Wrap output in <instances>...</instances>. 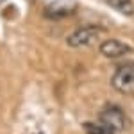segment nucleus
<instances>
[{"instance_id": "nucleus-3", "label": "nucleus", "mask_w": 134, "mask_h": 134, "mask_svg": "<svg viewBox=\"0 0 134 134\" xmlns=\"http://www.w3.org/2000/svg\"><path fill=\"white\" fill-rule=\"evenodd\" d=\"M111 84L116 91L134 97V64L120 66L111 77Z\"/></svg>"}, {"instance_id": "nucleus-2", "label": "nucleus", "mask_w": 134, "mask_h": 134, "mask_svg": "<svg viewBox=\"0 0 134 134\" xmlns=\"http://www.w3.org/2000/svg\"><path fill=\"white\" fill-rule=\"evenodd\" d=\"M98 120H100L102 124H105L107 127H111L114 132L125 131L127 125H129V120H127L125 113L122 111V107H118V105H114V104L104 105L100 114H98Z\"/></svg>"}, {"instance_id": "nucleus-5", "label": "nucleus", "mask_w": 134, "mask_h": 134, "mask_svg": "<svg viewBox=\"0 0 134 134\" xmlns=\"http://www.w3.org/2000/svg\"><path fill=\"white\" fill-rule=\"evenodd\" d=\"M107 5H111L114 11H118L124 16H134V2L132 0H105Z\"/></svg>"}, {"instance_id": "nucleus-4", "label": "nucleus", "mask_w": 134, "mask_h": 134, "mask_svg": "<svg viewBox=\"0 0 134 134\" xmlns=\"http://www.w3.org/2000/svg\"><path fill=\"white\" fill-rule=\"evenodd\" d=\"M98 50H100V54H102L104 57H107V59H116V57H124L127 54H131L132 48H131L127 43L120 41V40H116V38H109V40H104V41L100 43Z\"/></svg>"}, {"instance_id": "nucleus-1", "label": "nucleus", "mask_w": 134, "mask_h": 134, "mask_svg": "<svg viewBox=\"0 0 134 134\" xmlns=\"http://www.w3.org/2000/svg\"><path fill=\"white\" fill-rule=\"evenodd\" d=\"M104 29L102 27H97V25H86V27H81L77 31H73L68 38H66V43L68 47L72 48H82V47H90L93 43H97L100 38L104 36Z\"/></svg>"}, {"instance_id": "nucleus-6", "label": "nucleus", "mask_w": 134, "mask_h": 134, "mask_svg": "<svg viewBox=\"0 0 134 134\" xmlns=\"http://www.w3.org/2000/svg\"><path fill=\"white\" fill-rule=\"evenodd\" d=\"M82 127H84V132L86 134H114L113 129L107 127L105 124H102L100 120L98 122H86Z\"/></svg>"}]
</instances>
